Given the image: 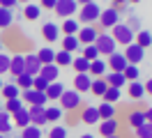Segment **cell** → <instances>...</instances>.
Segmentation results:
<instances>
[{
  "mask_svg": "<svg viewBox=\"0 0 152 138\" xmlns=\"http://www.w3.org/2000/svg\"><path fill=\"white\" fill-rule=\"evenodd\" d=\"M99 14H102V7L97 5V2H88V5H81L78 12H76V21L81 23V26H95L97 21H99Z\"/></svg>",
  "mask_w": 152,
  "mask_h": 138,
  "instance_id": "1",
  "label": "cell"
},
{
  "mask_svg": "<svg viewBox=\"0 0 152 138\" xmlns=\"http://www.w3.org/2000/svg\"><path fill=\"white\" fill-rule=\"evenodd\" d=\"M58 106L65 110V113H72V110H78L83 106V94H78L76 90H67L62 92V97L58 99Z\"/></svg>",
  "mask_w": 152,
  "mask_h": 138,
  "instance_id": "2",
  "label": "cell"
},
{
  "mask_svg": "<svg viewBox=\"0 0 152 138\" xmlns=\"http://www.w3.org/2000/svg\"><path fill=\"white\" fill-rule=\"evenodd\" d=\"M95 46H97V51H99L102 58H108V55H113L115 51H118L115 39L111 37V32H106V30H99V35H97V39H95Z\"/></svg>",
  "mask_w": 152,
  "mask_h": 138,
  "instance_id": "3",
  "label": "cell"
},
{
  "mask_svg": "<svg viewBox=\"0 0 152 138\" xmlns=\"http://www.w3.org/2000/svg\"><path fill=\"white\" fill-rule=\"evenodd\" d=\"M118 23H120V9L115 7V5L102 9L99 21H97V28H99V30H111V28L118 26Z\"/></svg>",
  "mask_w": 152,
  "mask_h": 138,
  "instance_id": "4",
  "label": "cell"
},
{
  "mask_svg": "<svg viewBox=\"0 0 152 138\" xmlns=\"http://www.w3.org/2000/svg\"><path fill=\"white\" fill-rule=\"evenodd\" d=\"M111 37L115 39V44L129 46V44H134V37H136V32H134V30L127 26V23H118V26L111 28Z\"/></svg>",
  "mask_w": 152,
  "mask_h": 138,
  "instance_id": "5",
  "label": "cell"
},
{
  "mask_svg": "<svg viewBox=\"0 0 152 138\" xmlns=\"http://www.w3.org/2000/svg\"><path fill=\"white\" fill-rule=\"evenodd\" d=\"M78 2L76 0H58L56 2V16H60V18H74V14L78 12Z\"/></svg>",
  "mask_w": 152,
  "mask_h": 138,
  "instance_id": "6",
  "label": "cell"
},
{
  "mask_svg": "<svg viewBox=\"0 0 152 138\" xmlns=\"http://www.w3.org/2000/svg\"><path fill=\"white\" fill-rule=\"evenodd\" d=\"M39 32H42V37L48 42V46L56 44V42H60V37H62V32H60V26H58L56 21H44Z\"/></svg>",
  "mask_w": 152,
  "mask_h": 138,
  "instance_id": "7",
  "label": "cell"
},
{
  "mask_svg": "<svg viewBox=\"0 0 152 138\" xmlns=\"http://www.w3.org/2000/svg\"><path fill=\"white\" fill-rule=\"evenodd\" d=\"M21 99L23 104H28V106H46V92H37V90H21Z\"/></svg>",
  "mask_w": 152,
  "mask_h": 138,
  "instance_id": "8",
  "label": "cell"
},
{
  "mask_svg": "<svg viewBox=\"0 0 152 138\" xmlns=\"http://www.w3.org/2000/svg\"><path fill=\"white\" fill-rule=\"evenodd\" d=\"M97 35H99V28L97 26H81L78 32H76V39L81 42V46H88V44H95Z\"/></svg>",
  "mask_w": 152,
  "mask_h": 138,
  "instance_id": "9",
  "label": "cell"
},
{
  "mask_svg": "<svg viewBox=\"0 0 152 138\" xmlns=\"http://www.w3.org/2000/svg\"><path fill=\"white\" fill-rule=\"evenodd\" d=\"M122 53H124V58H127V62H129V64H136V67H138V64L143 62V58H145V51H143L138 44H129V46H124Z\"/></svg>",
  "mask_w": 152,
  "mask_h": 138,
  "instance_id": "10",
  "label": "cell"
},
{
  "mask_svg": "<svg viewBox=\"0 0 152 138\" xmlns=\"http://www.w3.org/2000/svg\"><path fill=\"white\" fill-rule=\"evenodd\" d=\"M28 115H30V124L35 127H44L46 122V106H28Z\"/></svg>",
  "mask_w": 152,
  "mask_h": 138,
  "instance_id": "11",
  "label": "cell"
},
{
  "mask_svg": "<svg viewBox=\"0 0 152 138\" xmlns=\"http://www.w3.org/2000/svg\"><path fill=\"white\" fill-rule=\"evenodd\" d=\"M106 64H108V72H124L127 69V58H124V53H120V51H115L113 55H108L106 58Z\"/></svg>",
  "mask_w": 152,
  "mask_h": 138,
  "instance_id": "12",
  "label": "cell"
},
{
  "mask_svg": "<svg viewBox=\"0 0 152 138\" xmlns=\"http://www.w3.org/2000/svg\"><path fill=\"white\" fill-rule=\"evenodd\" d=\"M97 129H99V136H115V134L120 131V122H118V118L102 120V122L97 124Z\"/></svg>",
  "mask_w": 152,
  "mask_h": 138,
  "instance_id": "13",
  "label": "cell"
},
{
  "mask_svg": "<svg viewBox=\"0 0 152 138\" xmlns=\"http://www.w3.org/2000/svg\"><path fill=\"white\" fill-rule=\"evenodd\" d=\"M10 74H12V78H16V76H21V74H26V58H23V53H14V55H12Z\"/></svg>",
  "mask_w": 152,
  "mask_h": 138,
  "instance_id": "14",
  "label": "cell"
},
{
  "mask_svg": "<svg viewBox=\"0 0 152 138\" xmlns=\"http://www.w3.org/2000/svg\"><path fill=\"white\" fill-rule=\"evenodd\" d=\"M90 85H92V76H90V74H76L74 76V90L78 92V94L90 92Z\"/></svg>",
  "mask_w": 152,
  "mask_h": 138,
  "instance_id": "15",
  "label": "cell"
},
{
  "mask_svg": "<svg viewBox=\"0 0 152 138\" xmlns=\"http://www.w3.org/2000/svg\"><path fill=\"white\" fill-rule=\"evenodd\" d=\"M23 58H26V74H30V76H39V72H42V62H39L37 53H26Z\"/></svg>",
  "mask_w": 152,
  "mask_h": 138,
  "instance_id": "16",
  "label": "cell"
},
{
  "mask_svg": "<svg viewBox=\"0 0 152 138\" xmlns=\"http://www.w3.org/2000/svg\"><path fill=\"white\" fill-rule=\"evenodd\" d=\"M60 44H62V51H67V53H72V55H74L76 51L83 48L81 42L76 39V35H62V37H60Z\"/></svg>",
  "mask_w": 152,
  "mask_h": 138,
  "instance_id": "17",
  "label": "cell"
},
{
  "mask_svg": "<svg viewBox=\"0 0 152 138\" xmlns=\"http://www.w3.org/2000/svg\"><path fill=\"white\" fill-rule=\"evenodd\" d=\"M81 122H83V124H90V127H95V124H99L102 120H99V113H97V106H86V108L81 110Z\"/></svg>",
  "mask_w": 152,
  "mask_h": 138,
  "instance_id": "18",
  "label": "cell"
},
{
  "mask_svg": "<svg viewBox=\"0 0 152 138\" xmlns=\"http://www.w3.org/2000/svg\"><path fill=\"white\" fill-rule=\"evenodd\" d=\"M127 94H129V99H134V101H143V97H145V85H143L141 81L127 83Z\"/></svg>",
  "mask_w": 152,
  "mask_h": 138,
  "instance_id": "19",
  "label": "cell"
},
{
  "mask_svg": "<svg viewBox=\"0 0 152 138\" xmlns=\"http://www.w3.org/2000/svg\"><path fill=\"white\" fill-rule=\"evenodd\" d=\"M106 72H108V64H106V60L104 58H97L95 62H90V76L92 78H104L106 76Z\"/></svg>",
  "mask_w": 152,
  "mask_h": 138,
  "instance_id": "20",
  "label": "cell"
},
{
  "mask_svg": "<svg viewBox=\"0 0 152 138\" xmlns=\"http://www.w3.org/2000/svg\"><path fill=\"white\" fill-rule=\"evenodd\" d=\"M104 81H106L108 88H118V90H122V85L127 83V78H124L122 72H106Z\"/></svg>",
  "mask_w": 152,
  "mask_h": 138,
  "instance_id": "21",
  "label": "cell"
},
{
  "mask_svg": "<svg viewBox=\"0 0 152 138\" xmlns=\"http://www.w3.org/2000/svg\"><path fill=\"white\" fill-rule=\"evenodd\" d=\"M39 76L42 78H46L48 83H53L60 78V67H58L56 62H51V64H42V72H39Z\"/></svg>",
  "mask_w": 152,
  "mask_h": 138,
  "instance_id": "22",
  "label": "cell"
},
{
  "mask_svg": "<svg viewBox=\"0 0 152 138\" xmlns=\"http://www.w3.org/2000/svg\"><path fill=\"white\" fill-rule=\"evenodd\" d=\"M127 124H129L132 129L141 127V124H145V110H143V108H134V110H129V115H127Z\"/></svg>",
  "mask_w": 152,
  "mask_h": 138,
  "instance_id": "23",
  "label": "cell"
},
{
  "mask_svg": "<svg viewBox=\"0 0 152 138\" xmlns=\"http://www.w3.org/2000/svg\"><path fill=\"white\" fill-rule=\"evenodd\" d=\"M0 97L7 101V99H19L21 97V90H19V85L14 81H10V83H5L2 85V90H0Z\"/></svg>",
  "mask_w": 152,
  "mask_h": 138,
  "instance_id": "24",
  "label": "cell"
},
{
  "mask_svg": "<svg viewBox=\"0 0 152 138\" xmlns=\"http://www.w3.org/2000/svg\"><path fill=\"white\" fill-rule=\"evenodd\" d=\"M97 113H99V120H111L118 115V108H115V104H108V101H102L99 106H97Z\"/></svg>",
  "mask_w": 152,
  "mask_h": 138,
  "instance_id": "25",
  "label": "cell"
},
{
  "mask_svg": "<svg viewBox=\"0 0 152 138\" xmlns=\"http://www.w3.org/2000/svg\"><path fill=\"white\" fill-rule=\"evenodd\" d=\"M62 92H65V85H62L60 81L48 83V88H46V99H48V101H58L60 97H62Z\"/></svg>",
  "mask_w": 152,
  "mask_h": 138,
  "instance_id": "26",
  "label": "cell"
},
{
  "mask_svg": "<svg viewBox=\"0 0 152 138\" xmlns=\"http://www.w3.org/2000/svg\"><path fill=\"white\" fill-rule=\"evenodd\" d=\"M12 122H14V127H19V129H23V127H28L30 124V115H28V106H23L21 110H16L14 115H12Z\"/></svg>",
  "mask_w": 152,
  "mask_h": 138,
  "instance_id": "27",
  "label": "cell"
},
{
  "mask_svg": "<svg viewBox=\"0 0 152 138\" xmlns=\"http://www.w3.org/2000/svg\"><path fill=\"white\" fill-rule=\"evenodd\" d=\"M39 16H42V7H39L37 2L23 5V18H26V21H37Z\"/></svg>",
  "mask_w": 152,
  "mask_h": 138,
  "instance_id": "28",
  "label": "cell"
},
{
  "mask_svg": "<svg viewBox=\"0 0 152 138\" xmlns=\"http://www.w3.org/2000/svg\"><path fill=\"white\" fill-rule=\"evenodd\" d=\"M134 44H138L143 51L150 48V46H152V32H150V30H138L136 37H134Z\"/></svg>",
  "mask_w": 152,
  "mask_h": 138,
  "instance_id": "29",
  "label": "cell"
},
{
  "mask_svg": "<svg viewBox=\"0 0 152 138\" xmlns=\"http://www.w3.org/2000/svg\"><path fill=\"white\" fill-rule=\"evenodd\" d=\"M14 26V9L0 7V30H7Z\"/></svg>",
  "mask_w": 152,
  "mask_h": 138,
  "instance_id": "30",
  "label": "cell"
},
{
  "mask_svg": "<svg viewBox=\"0 0 152 138\" xmlns=\"http://www.w3.org/2000/svg\"><path fill=\"white\" fill-rule=\"evenodd\" d=\"M78 28H81V23H78L76 18H62V23H60V32H62V35H76Z\"/></svg>",
  "mask_w": 152,
  "mask_h": 138,
  "instance_id": "31",
  "label": "cell"
},
{
  "mask_svg": "<svg viewBox=\"0 0 152 138\" xmlns=\"http://www.w3.org/2000/svg\"><path fill=\"white\" fill-rule=\"evenodd\" d=\"M12 127H14V122H12V115L7 113V110H0V134H2V136L12 134Z\"/></svg>",
  "mask_w": 152,
  "mask_h": 138,
  "instance_id": "32",
  "label": "cell"
},
{
  "mask_svg": "<svg viewBox=\"0 0 152 138\" xmlns=\"http://www.w3.org/2000/svg\"><path fill=\"white\" fill-rule=\"evenodd\" d=\"M37 58L42 64H51L53 60H56V51L51 48V46H44V48H39L37 51Z\"/></svg>",
  "mask_w": 152,
  "mask_h": 138,
  "instance_id": "33",
  "label": "cell"
},
{
  "mask_svg": "<svg viewBox=\"0 0 152 138\" xmlns=\"http://www.w3.org/2000/svg\"><path fill=\"white\" fill-rule=\"evenodd\" d=\"M53 62L58 64V67H72V62H74V55L67 53V51H56V60Z\"/></svg>",
  "mask_w": 152,
  "mask_h": 138,
  "instance_id": "34",
  "label": "cell"
},
{
  "mask_svg": "<svg viewBox=\"0 0 152 138\" xmlns=\"http://www.w3.org/2000/svg\"><path fill=\"white\" fill-rule=\"evenodd\" d=\"M65 118V110L60 106H46V122H60Z\"/></svg>",
  "mask_w": 152,
  "mask_h": 138,
  "instance_id": "35",
  "label": "cell"
},
{
  "mask_svg": "<svg viewBox=\"0 0 152 138\" xmlns=\"http://www.w3.org/2000/svg\"><path fill=\"white\" fill-rule=\"evenodd\" d=\"M72 69L76 74H88L90 72V62H88L83 55H78V58H74V62H72Z\"/></svg>",
  "mask_w": 152,
  "mask_h": 138,
  "instance_id": "36",
  "label": "cell"
},
{
  "mask_svg": "<svg viewBox=\"0 0 152 138\" xmlns=\"http://www.w3.org/2000/svg\"><path fill=\"white\" fill-rule=\"evenodd\" d=\"M108 90V85H106L104 78H92V85H90V92L95 94V97H104V92Z\"/></svg>",
  "mask_w": 152,
  "mask_h": 138,
  "instance_id": "37",
  "label": "cell"
},
{
  "mask_svg": "<svg viewBox=\"0 0 152 138\" xmlns=\"http://www.w3.org/2000/svg\"><path fill=\"white\" fill-rule=\"evenodd\" d=\"M81 55L86 58L88 62H95L97 58H102V55H99V51H97V46H95V44H88V46H83V48H81Z\"/></svg>",
  "mask_w": 152,
  "mask_h": 138,
  "instance_id": "38",
  "label": "cell"
},
{
  "mask_svg": "<svg viewBox=\"0 0 152 138\" xmlns=\"http://www.w3.org/2000/svg\"><path fill=\"white\" fill-rule=\"evenodd\" d=\"M23 106H26V104H23V99H7L5 101V106H2V110H7V113H10V115H14V113H16V110H21L23 108Z\"/></svg>",
  "mask_w": 152,
  "mask_h": 138,
  "instance_id": "39",
  "label": "cell"
},
{
  "mask_svg": "<svg viewBox=\"0 0 152 138\" xmlns=\"http://www.w3.org/2000/svg\"><path fill=\"white\" fill-rule=\"evenodd\" d=\"M21 138H42V127L28 124V127L21 129Z\"/></svg>",
  "mask_w": 152,
  "mask_h": 138,
  "instance_id": "40",
  "label": "cell"
},
{
  "mask_svg": "<svg viewBox=\"0 0 152 138\" xmlns=\"http://www.w3.org/2000/svg\"><path fill=\"white\" fill-rule=\"evenodd\" d=\"M32 78H35V76H30V74H21V76L14 78V83L19 85V90H30V88H32Z\"/></svg>",
  "mask_w": 152,
  "mask_h": 138,
  "instance_id": "41",
  "label": "cell"
},
{
  "mask_svg": "<svg viewBox=\"0 0 152 138\" xmlns=\"http://www.w3.org/2000/svg\"><path fill=\"white\" fill-rule=\"evenodd\" d=\"M134 138H152V124H141V127L134 129Z\"/></svg>",
  "mask_w": 152,
  "mask_h": 138,
  "instance_id": "42",
  "label": "cell"
},
{
  "mask_svg": "<svg viewBox=\"0 0 152 138\" xmlns=\"http://www.w3.org/2000/svg\"><path fill=\"white\" fill-rule=\"evenodd\" d=\"M120 97H122V92L118 90V88H108V90L104 92V97H102V99L108 101V104H115V101H120Z\"/></svg>",
  "mask_w": 152,
  "mask_h": 138,
  "instance_id": "43",
  "label": "cell"
},
{
  "mask_svg": "<svg viewBox=\"0 0 152 138\" xmlns=\"http://www.w3.org/2000/svg\"><path fill=\"white\" fill-rule=\"evenodd\" d=\"M124 78H127V83H132V81H138V76H141V72H138V67L136 64H127V69H124Z\"/></svg>",
  "mask_w": 152,
  "mask_h": 138,
  "instance_id": "44",
  "label": "cell"
},
{
  "mask_svg": "<svg viewBox=\"0 0 152 138\" xmlns=\"http://www.w3.org/2000/svg\"><path fill=\"white\" fill-rule=\"evenodd\" d=\"M46 88H48V81H46V78H42V76H35V78H32V90L46 92Z\"/></svg>",
  "mask_w": 152,
  "mask_h": 138,
  "instance_id": "45",
  "label": "cell"
},
{
  "mask_svg": "<svg viewBox=\"0 0 152 138\" xmlns=\"http://www.w3.org/2000/svg\"><path fill=\"white\" fill-rule=\"evenodd\" d=\"M10 62H12V55L0 53V76L2 74H10Z\"/></svg>",
  "mask_w": 152,
  "mask_h": 138,
  "instance_id": "46",
  "label": "cell"
},
{
  "mask_svg": "<svg viewBox=\"0 0 152 138\" xmlns=\"http://www.w3.org/2000/svg\"><path fill=\"white\" fill-rule=\"evenodd\" d=\"M48 138H67V127H62V124H56V127L48 131Z\"/></svg>",
  "mask_w": 152,
  "mask_h": 138,
  "instance_id": "47",
  "label": "cell"
},
{
  "mask_svg": "<svg viewBox=\"0 0 152 138\" xmlns=\"http://www.w3.org/2000/svg\"><path fill=\"white\" fill-rule=\"evenodd\" d=\"M127 26L132 28L134 32H138V30H141V18H138V16H132L129 21H127Z\"/></svg>",
  "mask_w": 152,
  "mask_h": 138,
  "instance_id": "48",
  "label": "cell"
},
{
  "mask_svg": "<svg viewBox=\"0 0 152 138\" xmlns=\"http://www.w3.org/2000/svg\"><path fill=\"white\" fill-rule=\"evenodd\" d=\"M56 2L58 0H39V7H42V12L44 9H56Z\"/></svg>",
  "mask_w": 152,
  "mask_h": 138,
  "instance_id": "49",
  "label": "cell"
},
{
  "mask_svg": "<svg viewBox=\"0 0 152 138\" xmlns=\"http://www.w3.org/2000/svg\"><path fill=\"white\" fill-rule=\"evenodd\" d=\"M0 7L14 9V7H19V0H0Z\"/></svg>",
  "mask_w": 152,
  "mask_h": 138,
  "instance_id": "50",
  "label": "cell"
},
{
  "mask_svg": "<svg viewBox=\"0 0 152 138\" xmlns=\"http://www.w3.org/2000/svg\"><path fill=\"white\" fill-rule=\"evenodd\" d=\"M145 122L152 124V106H150V108H145Z\"/></svg>",
  "mask_w": 152,
  "mask_h": 138,
  "instance_id": "51",
  "label": "cell"
},
{
  "mask_svg": "<svg viewBox=\"0 0 152 138\" xmlns=\"http://www.w3.org/2000/svg\"><path fill=\"white\" fill-rule=\"evenodd\" d=\"M143 85H145V94H150V97H152V78H150V81H145Z\"/></svg>",
  "mask_w": 152,
  "mask_h": 138,
  "instance_id": "52",
  "label": "cell"
},
{
  "mask_svg": "<svg viewBox=\"0 0 152 138\" xmlns=\"http://www.w3.org/2000/svg\"><path fill=\"white\" fill-rule=\"evenodd\" d=\"M111 2H113L115 7L120 9V7H122V5H127V2H129V0H111Z\"/></svg>",
  "mask_w": 152,
  "mask_h": 138,
  "instance_id": "53",
  "label": "cell"
},
{
  "mask_svg": "<svg viewBox=\"0 0 152 138\" xmlns=\"http://www.w3.org/2000/svg\"><path fill=\"white\" fill-rule=\"evenodd\" d=\"M78 5H88V2H95V0H76Z\"/></svg>",
  "mask_w": 152,
  "mask_h": 138,
  "instance_id": "54",
  "label": "cell"
},
{
  "mask_svg": "<svg viewBox=\"0 0 152 138\" xmlns=\"http://www.w3.org/2000/svg\"><path fill=\"white\" fill-rule=\"evenodd\" d=\"M78 138H97V136H92V134H83V136H78Z\"/></svg>",
  "mask_w": 152,
  "mask_h": 138,
  "instance_id": "55",
  "label": "cell"
},
{
  "mask_svg": "<svg viewBox=\"0 0 152 138\" xmlns=\"http://www.w3.org/2000/svg\"><path fill=\"white\" fill-rule=\"evenodd\" d=\"M28 2H32V0H19V5H28Z\"/></svg>",
  "mask_w": 152,
  "mask_h": 138,
  "instance_id": "56",
  "label": "cell"
},
{
  "mask_svg": "<svg viewBox=\"0 0 152 138\" xmlns=\"http://www.w3.org/2000/svg\"><path fill=\"white\" fill-rule=\"evenodd\" d=\"M104 138H122L120 134H115V136H104Z\"/></svg>",
  "mask_w": 152,
  "mask_h": 138,
  "instance_id": "57",
  "label": "cell"
},
{
  "mask_svg": "<svg viewBox=\"0 0 152 138\" xmlns=\"http://www.w3.org/2000/svg\"><path fill=\"white\" fill-rule=\"evenodd\" d=\"M138 2H141V0H129V5H138Z\"/></svg>",
  "mask_w": 152,
  "mask_h": 138,
  "instance_id": "58",
  "label": "cell"
},
{
  "mask_svg": "<svg viewBox=\"0 0 152 138\" xmlns=\"http://www.w3.org/2000/svg\"><path fill=\"white\" fill-rule=\"evenodd\" d=\"M2 85H5V81H2V76H0V90H2Z\"/></svg>",
  "mask_w": 152,
  "mask_h": 138,
  "instance_id": "59",
  "label": "cell"
},
{
  "mask_svg": "<svg viewBox=\"0 0 152 138\" xmlns=\"http://www.w3.org/2000/svg\"><path fill=\"white\" fill-rule=\"evenodd\" d=\"M2 106H5V101H2V97H0V110H2Z\"/></svg>",
  "mask_w": 152,
  "mask_h": 138,
  "instance_id": "60",
  "label": "cell"
},
{
  "mask_svg": "<svg viewBox=\"0 0 152 138\" xmlns=\"http://www.w3.org/2000/svg\"><path fill=\"white\" fill-rule=\"evenodd\" d=\"M0 138H7V136H2V134H0Z\"/></svg>",
  "mask_w": 152,
  "mask_h": 138,
  "instance_id": "61",
  "label": "cell"
},
{
  "mask_svg": "<svg viewBox=\"0 0 152 138\" xmlns=\"http://www.w3.org/2000/svg\"><path fill=\"white\" fill-rule=\"evenodd\" d=\"M14 138H21V136H14Z\"/></svg>",
  "mask_w": 152,
  "mask_h": 138,
  "instance_id": "62",
  "label": "cell"
}]
</instances>
